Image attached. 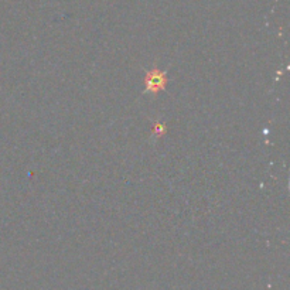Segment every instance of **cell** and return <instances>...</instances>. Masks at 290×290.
Segmentation results:
<instances>
[{
	"label": "cell",
	"mask_w": 290,
	"mask_h": 290,
	"mask_svg": "<svg viewBox=\"0 0 290 290\" xmlns=\"http://www.w3.org/2000/svg\"><path fill=\"white\" fill-rule=\"evenodd\" d=\"M163 84H165V74H158L157 71H153V73L149 74L147 78H146L147 89H152V91L162 89Z\"/></svg>",
	"instance_id": "obj_1"
}]
</instances>
